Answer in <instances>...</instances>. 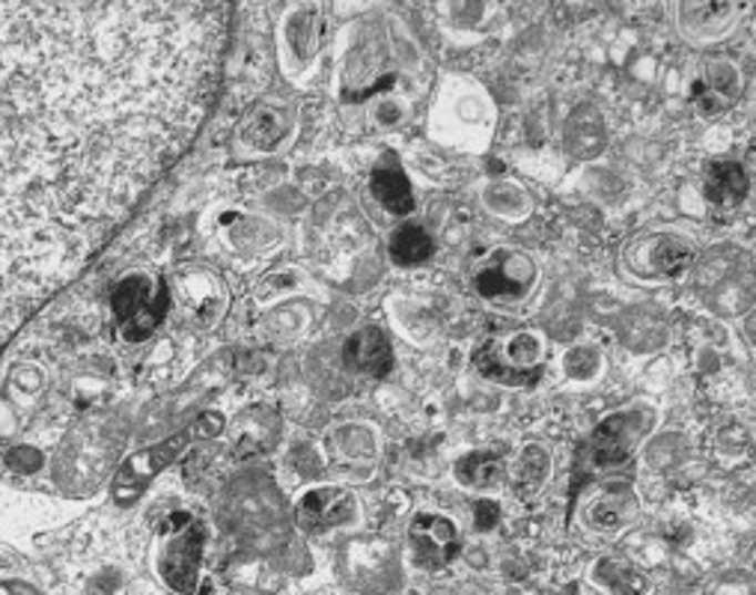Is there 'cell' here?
Returning a JSON list of instances; mask_svg holds the SVG:
<instances>
[{"instance_id": "obj_1", "label": "cell", "mask_w": 756, "mask_h": 595, "mask_svg": "<svg viewBox=\"0 0 756 595\" xmlns=\"http://www.w3.org/2000/svg\"><path fill=\"white\" fill-rule=\"evenodd\" d=\"M229 3H0V355L111 245L218 102Z\"/></svg>"}, {"instance_id": "obj_2", "label": "cell", "mask_w": 756, "mask_h": 595, "mask_svg": "<svg viewBox=\"0 0 756 595\" xmlns=\"http://www.w3.org/2000/svg\"><path fill=\"white\" fill-rule=\"evenodd\" d=\"M653 429V411L634 408L623 414L607 417L590 438V462L596 468H614L623 464L634 453V447Z\"/></svg>"}, {"instance_id": "obj_3", "label": "cell", "mask_w": 756, "mask_h": 595, "mask_svg": "<svg viewBox=\"0 0 756 595\" xmlns=\"http://www.w3.org/2000/svg\"><path fill=\"white\" fill-rule=\"evenodd\" d=\"M411 545H415V557L420 566L441 568L453 563L459 554V533L450 519L420 512L411 524Z\"/></svg>"}, {"instance_id": "obj_4", "label": "cell", "mask_w": 756, "mask_h": 595, "mask_svg": "<svg viewBox=\"0 0 756 595\" xmlns=\"http://www.w3.org/2000/svg\"><path fill=\"white\" fill-rule=\"evenodd\" d=\"M355 515V503L343 489H313L298 503V524L304 530H328Z\"/></svg>"}, {"instance_id": "obj_5", "label": "cell", "mask_w": 756, "mask_h": 595, "mask_svg": "<svg viewBox=\"0 0 756 595\" xmlns=\"http://www.w3.org/2000/svg\"><path fill=\"white\" fill-rule=\"evenodd\" d=\"M473 369L480 376L492 378L498 384H510V388H524V384H537V378L542 369L539 367H524L519 360L512 358L510 351L503 349V342H482L480 349L473 351L471 358Z\"/></svg>"}, {"instance_id": "obj_6", "label": "cell", "mask_w": 756, "mask_h": 595, "mask_svg": "<svg viewBox=\"0 0 756 595\" xmlns=\"http://www.w3.org/2000/svg\"><path fill=\"white\" fill-rule=\"evenodd\" d=\"M200 545H203V533L200 527H191V519L185 521V527L176 533L173 545L164 554V577L171 581L176 589H191L194 586V577H197V560H200Z\"/></svg>"}, {"instance_id": "obj_7", "label": "cell", "mask_w": 756, "mask_h": 595, "mask_svg": "<svg viewBox=\"0 0 756 595\" xmlns=\"http://www.w3.org/2000/svg\"><path fill=\"white\" fill-rule=\"evenodd\" d=\"M114 307L120 321H123V331L129 325H137L134 340H141V337H146V334L159 325L161 312L167 310V298H161L155 307H150V304H146V286L132 277V280H125V284L116 289Z\"/></svg>"}, {"instance_id": "obj_8", "label": "cell", "mask_w": 756, "mask_h": 595, "mask_svg": "<svg viewBox=\"0 0 756 595\" xmlns=\"http://www.w3.org/2000/svg\"><path fill=\"white\" fill-rule=\"evenodd\" d=\"M346 363L369 376H388L394 367V351L388 346V337L378 328H364L346 342Z\"/></svg>"}, {"instance_id": "obj_9", "label": "cell", "mask_w": 756, "mask_h": 595, "mask_svg": "<svg viewBox=\"0 0 756 595\" xmlns=\"http://www.w3.org/2000/svg\"><path fill=\"white\" fill-rule=\"evenodd\" d=\"M706 197L712 206L733 208L747 197V173L742 164L733 161H718L712 164L706 176Z\"/></svg>"}, {"instance_id": "obj_10", "label": "cell", "mask_w": 756, "mask_h": 595, "mask_svg": "<svg viewBox=\"0 0 756 595\" xmlns=\"http://www.w3.org/2000/svg\"><path fill=\"white\" fill-rule=\"evenodd\" d=\"M738 93V75L736 69L727 63L712 66L706 75L694 84V102L706 111V114H718L727 111V104L733 102V95Z\"/></svg>"}, {"instance_id": "obj_11", "label": "cell", "mask_w": 756, "mask_h": 595, "mask_svg": "<svg viewBox=\"0 0 756 595\" xmlns=\"http://www.w3.org/2000/svg\"><path fill=\"white\" fill-rule=\"evenodd\" d=\"M188 438H191V432H182V435L173 438L167 447H155V450H150V453H143V455H137V459H132V462L123 468V473L116 476V494H123L125 489H129V492H137L143 482L161 471V464L180 453L182 444H185Z\"/></svg>"}, {"instance_id": "obj_12", "label": "cell", "mask_w": 756, "mask_h": 595, "mask_svg": "<svg viewBox=\"0 0 756 595\" xmlns=\"http://www.w3.org/2000/svg\"><path fill=\"white\" fill-rule=\"evenodd\" d=\"M372 197L394 215H406L415 208V194L408 185L406 173L399 171H376L372 173Z\"/></svg>"}, {"instance_id": "obj_13", "label": "cell", "mask_w": 756, "mask_h": 595, "mask_svg": "<svg viewBox=\"0 0 756 595\" xmlns=\"http://www.w3.org/2000/svg\"><path fill=\"white\" fill-rule=\"evenodd\" d=\"M501 476L503 462L492 453H471L456 464V480L468 489H492L494 482H501Z\"/></svg>"}, {"instance_id": "obj_14", "label": "cell", "mask_w": 756, "mask_h": 595, "mask_svg": "<svg viewBox=\"0 0 756 595\" xmlns=\"http://www.w3.org/2000/svg\"><path fill=\"white\" fill-rule=\"evenodd\" d=\"M694 254L682 238L664 236L653 242V254H650V265L658 277H680L691 265Z\"/></svg>"}, {"instance_id": "obj_15", "label": "cell", "mask_w": 756, "mask_h": 595, "mask_svg": "<svg viewBox=\"0 0 756 595\" xmlns=\"http://www.w3.org/2000/svg\"><path fill=\"white\" fill-rule=\"evenodd\" d=\"M599 129L602 125H599L596 114H590V111H581V114L572 116L566 125L569 150L575 152L578 158H593L602 150V143H605V134Z\"/></svg>"}, {"instance_id": "obj_16", "label": "cell", "mask_w": 756, "mask_h": 595, "mask_svg": "<svg viewBox=\"0 0 756 595\" xmlns=\"http://www.w3.org/2000/svg\"><path fill=\"white\" fill-rule=\"evenodd\" d=\"M390 256L399 265H420L432 256V238L420 227H402L390 238Z\"/></svg>"}, {"instance_id": "obj_17", "label": "cell", "mask_w": 756, "mask_h": 595, "mask_svg": "<svg viewBox=\"0 0 756 595\" xmlns=\"http://www.w3.org/2000/svg\"><path fill=\"white\" fill-rule=\"evenodd\" d=\"M634 510H637V503H634L632 494H611V497H602L590 506V524L602 530H616L632 519Z\"/></svg>"}, {"instance_id": "obj_18", "label": "cell", "mask_w": 756, "mask_h": 595, "mask_svg": "<svg viewBox=\"0 0 756 595\" xmlns=\"http://www.w3.org/2000/svg\"><path fill=\"white\" fill-rule=\"evenodd\" d=\"M477 293L482 298H510L521 293V286L510 280V275H503L501 268H486L477 275Z\"/></svg>"}, {"instance_id": "obj_19", "label": "cell", "mask_w": 756, "mask_h": 595, "mask_svg": "<svg viewBox=\"0 0 756 595\" xmlns=\"http://www.w3.org/2000/svg\"><path fill=\"white\" fill-rule=\"evenodd\" d=\"M545 471H549V455L542 453V450H537V447L524 450L519 464V492L521 489H524V492H533V485H539V480L545 476Z\"/></svg>"}, {"instance_id": "obj_20", "label": "cell", "mask_w": 756, "mask_h": 595, "mask_svg": "<svg viewBox=\"0 0 756 595\" xmlns=\"http://www.w3.org/2000/svg\"><path fill=\"white\" fill-rule=\"evenodd\" d=\"M498 519H501V510H498V503H492V501L477 503V527L480 530L498 527Z\"/></svg>"}, {"instance_id": "obj_21", "label": "cell", "mask_w": 756, "mask_h": 595, "mask_svg": "<svg viewBox=\"0 0 756 595\" xmlns=\"http://www.w3.org/2000/svg\"><path fill=\"white\" fill-rule=\"evenodd\" d=\"M745 331H747V340H750L756 346V312H754V316H750V319H747Z\"/></svg>"}]
</instances>
